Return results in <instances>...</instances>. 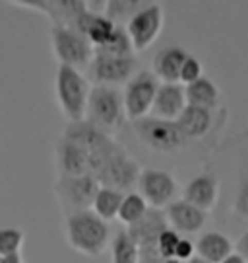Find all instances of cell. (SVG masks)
I'll return each instance as SVG.
<instances>
[{
	"mask_svg": "<svg viewBox=\"0 0 248 263\" xmlns=\"http://www.w3.org/2000/svg\"><path fill=\"white\" fill-rule=\"evenodd\" d=\"M64 236H66L68 246L74 252L95 259L109 248L111 227L91 209L76 211L72 215H66Z\"/></svg>",
	"mask_w": 248,
	"mask_h": 263,
	"instance_id": "6da1fadb",
	"label": "cell"
},
{
	"mask_svg": "<svg viewBox=\"0 0 248 263\" xmlns=\"http://www.w3.org/2000/svg\"><path fill=\"white\" fill-rule=\"evenodd\" d=\"M55 93H57L58 108L68 118V122L85 120L91 93V82L87 80V76L70 66H58L55 78Z\"/></svg>",
	"mask_w": 248,
	"mask_h": 263,
	"instance_id": "7a4b0ae2",
	"label": "cell"
},
{
	"mask_svg": "<svg viewBox=\"0 0 248 263\" xmlns=\"http://www.w3.org/2000/svg\"><path fill=\"white\" fill-rule=\"evenodd\" d=\"M124 118H126V112H124L122 91L109 85H93L90 101H87L85 120L111 134L122 126Z\"/></svg>",
	"mask_w": 248,
	"mask_h": 263,
	"instance_id": "3957f363",
	"label": "cell"
},
{
	"mask_svg": "<svg viewBox=\"0 0 248 263\" xmlns=\"http://www.w3.org/2000/svg\"><path fill=\"white\" fill-rule=\"evenodd\" d=\"M141 171L144 168L140 166V163L122 145L116 143L107 155L99 173L95 174V178L99 180L103 188H111L116 190V192H122V194H128V192H134V188L138 186Z\"/></svg>",
	"mask_w": 248,
	"mask_h": 263,
	"instance_id": "277c9868",
	"label": "cell"
},
{
	"mask_svg": "<svg viewBox=\"0 0 248 263\" xmlns=\"http://www.w3.org/2000/svg\"><path fill=\"white\" fill-rule=\"evenodd\" d=\"M50 45L52 54L58 60V66H70L76 70H87L95 57V49L82 33L74 27L52 25L50 27Z\"/></svg>",
	"mask_w": 248,
	"mask_h": 263,
	"instance_id": "5b68a950",
	"label": "cell"
},
{
	"mask_svg": "<svg viewBox=\"0 0 248 263\" xmlns=\"http://www.w3.org/2000/svg\"><path fill=\"white\" fill-rule=\"evenodd\" d=\"M134 130L144 145H148L151 151H157V153L181 151L188 141L176 122L161 120V118H153V116L134 122Z\"/></svg>",
	"mask_w": 248,
	"mask_h": 263,
	"instance_id": "8992f818",
	"label": "cell"
},
{
	"mask_svg": "<svg viewBox=\"0 0 248 263\" xmlns=\"http://www.w3.org/2000/svg\"><path fill=\"white\" fill-rule=\"evenodd\" d=\"M159 85H161V82L155 78L151 70H140L124 85V112H126L128 120L138 122L141 118H148V115H151V107H153Z\"/></svg>",
	"mask_w": 248,
	"mask_h": 263,
	"instance_id": "52a82bcc",
	"label": "cell"
},
{
	"mask_svg": "<svg viewBox=\"0 0 248 263\" xmlns=\"http://www.w3.org/2000/svg\"><path fill=\"white\" fill-rule=\"evenodd\" d=\"M87 72V80L95 85H126L138 74V58L134 57H113V54H101L95 52Z\"/></svg>",
	"mask_w": 248,
	"mask_h": 263,
	"instance_id": "ba28073f",
	"label": "cell"
},
{
	"mask_svg": "<svg viewBox=\"0 0 248 263\" xmlns=\"http://www.w3.org/2000/svg\"><path fill=\"white\" fill-rule=\"evenodd\" d=\"M101 184L93 174L85 176H58L55 184L60 207L66 211V215H72L76 211L91 209L93 199L99 192Z\"/></svg>",
	"mask_w": 248,
	"mask_h": 263,
	"instance_id": "9c48e42d",
	"label": "cell"
},
{
	"mask_svg": "<svg viewBox=\"0 0 248 263\" xmlns=\"http://www.w3.org/2000/svg\"><path fill=\"white\" fill-rule=\"evenodd\" d=\"M163 24H165L163 6L155 4V2L153 4H144V8L124 25V29L130 37V43H132L134 52L148 50L159 37Z\"/></svg>",
	"mask_w": 248,
	"mask_h": 263,
	"instance_id": "30bf717a",
	"label": "cell"
},
{
	"mask_svg": "<svg viewBox=\"0 0 248 263\" xmlns=\"http://www.w3.org/2000/svg\"><path fill=\"white\" fill-rule=\"evenodd\" d=\"M138 194H140L149 207L153 209H165L174 201V196L179 192V184L174 176L167 171L159 168H144L138 180Z\"/></svg>",
	"mask_w": 248,
	"mask_h": 263,
	"instance_id": "8fae6325",
	"label": "cell"
},
{
	"mask_svg": "<svg viewBox=\"0 0 248 263\" xmlns=\"http://www.w3.org/2000/svg\"><path fill=\"white\" fill-rule=\"evenodd\" d=\"M16 6L33 10L47 16L52 25L72 27L74 22L87 10L85 0H16Z\"/></svg>",
	"mask_w": 248,
	"mask_h": 263,
	"instance_id": "7c38bea8",
	"label": "cell"
},
{
	"mask_svg": "<svg viewBox=\"0 0 248 263\" xmlns=\"http://www.w3.org/2000/svg\"><path fill=\"white\" fill-rule=\"evenodd\" d=\"M62 138L76 143L78 147H82L83 151H87L90 155L107 149L109 145L115 141L107 132H103L101 128H97V126L91 124L90 120L68 122L64 132H62Z\"/></svg>",
	"mask_w": 248,
	"mask_h": 263,
	"instance_id": "4fadbf2b",
	"label": "cell"
},
{
	"mask_svg": "<svg viewBox=\"0 0 248 263\" xmlns=\"http://www.w3.org/2000/svg\"><path fill=\"white\" fill-rule=\"evenodd\" d=\"M55 164L58 176H85L91 174L90 153L72 141L60 138L55 147Z\"/></svg>",
	"mask_w": 248,
	"mask_h": 263,
	"instance_id": "5bb4252c",
	"label": "cell"
},
{
	"mask_svg": "<svg viewBox=\"0 0 248 263\" xmlns=\"http://www.w3.org/2000/svg\"><path fill=\"white\" fill-rule=\"evenodd\" d=\"M186 87L182 83H161L151 107V116L161 120L176 122V118L186 108Z\"/></svg>",
	"mask_w": 248,
	"mask_h": 263,
	"instance_id": "9a60e30c",
	"label": "cell"
},
{
	"mask_svg": "<svg viewBox=\"0 0 248 263\" xmlns=\"http://www.w3.org/2000/svg\"><path fill=\"white\" fill-rule=\"evenodd\" d=\"M163 211H165V217L169 221V227H173V230H176L179 234L181 232L194 234V232L202 230V227L207 221V213H204L202 209L194 207L184 199H174Z\"/></svg>",
	"mask_w": 248,
	"mask_h": 263,
	"instance_id": "2e32d148",
	"label": "cell"
},
{
	"mask_svg": "<svg viewBox=\"0 0 248 263\" xmlns=\"http://www.w3.org/2000/svg\"><path fill=\"white\" fill-rule=\"evenodd\" d=\"M167 229H171V227H169V221L165 217V211L149 207L148 213L144 215V219L132 227H128L126 230L132 236L134 242L138 244V248L146 250V248H157V238Z\"/></svg>",
	"mask_w": 248,
	"mask_h": 263,
	"instance_id": "e0dca14e",
	"label": "cell"
},
{
	"mask_svg": "<svg viewBox=\"0 0 248 263\" xmlns=\"http://www.w3.org/2000/svg\"><path fill=\"white\" fill-rule=\"evenodd\" d=\"M219 197V180L214 174H198L182 190V199L202 209L204 213L211 211Z\"/></svg>",
	"mask_w": 248,
	"mask_h": 263,
	"instance_id": "ac0fdd59",
	"label": "cell"
},
{
	"mask_svg": "<svg viewBox=\"0 0 248 263\" xmlns=\"http://www.w3.org/2000/svg\"><path fill=\"white\" fill-rule=\"evenodd\" d=\"M74 27L78 33H82L83 37L93 45V49H99L103 45L111 41V37L115 35L116 27L105 14H93V12H83L82 16L74 22Z\"/></svg>",
	"mask_w": 248,
	"mask_h": 263,
	"instance_id": "d6986e66",
	"label": "cell"
},
{
	"mask_svg": "<svg viewBox=\"0 0 248 263\" xmlns=\"http://www.w3.org/2000/svg\"><path fill=\"white\" fill-rule=\"evenodd\" d=\"M188 52L182 47H165L153 58V74L161 83H181V70Z\"/></svg>",
	"mask_w": 248,
	"mask_h": 263,
	"instance_id": "ffe728a7",
	"label": "cell"
},
{
	"mask_svg": "<svg viewBox=\"0 0 248 263\" xmlns=\"http://www.w3.org/2000/svg\"><path fill=\"white\" fill-rule=\"evenodd\" d=\"M176 124L186 136V140H198L204 138L214 126V110L196 105H186L182 115L176 118Z\"/></svg>",
	"mask_w": 248,
	"mask_h": 263,
	"instance_id": "44dd1931",
	"label": "cell"
},
{
	"mask_svg": "<svg viewBox=\"0 0 248 263\" xmlns=\"http://www.w3.org/2000/svg\"><path fill=\"white\" fill-rule=\"evenodd\" d=\"M233 248H235L233 240L217 230L204 232L196 240V255L209 263H221L225 257H229L235 252Z\"/></svg>",
	"mask_w": 248,
	"mask_h": 263,
	"instance_id": "7402d4cb",
	"label": "cell"
},
{
	"mask_svg": "<svg viewBox=\"0 0 248 263\" xmlns=\"http://www.w3.org/2000/svg\"><path fill=\"white\" fill-rule=\"evenodd\" d=\"M186 87V101L188 105H196V107H204L214 110L219 105V87L215 85L209 78H202L198 82L184 85Z\"/></svg>",
	"mask_w": 248,
	"mask_h": 263,
	"instance_id": "603a6c76",
	"label": "cell"
},
{
	"mask_svg": "<svg viewBox=\"0 0 248 263\" xmlns=\"http://www.w3.org/2000/svg\"><path fill=\"white\" fill-rule=\"evenodd\" d=\"M124 199L122 192H116V190L111 188H103L101 186L97 196L93 199V205H91V211L101 217L103 221H113L118 217V209H120V203Z\"/></svg>",
	"mask_w": 248,
	"mask_h": 263,
	"instance_id": "cb8c5ba5",
	"label": "cell"
},
{
	"mask_svg": "<svg viewBox=\"0 0 248 263\" xmlns=\"http://www.w3.org/2000/svg\"><path fill=\"white\" fill-rule=\"evenodd\" d=\"M111 261L113 263H140V248L128 234V230H118L111 242Z\"/></svg>",
	"mask_w": 248,
	"mask_h": 263,
	"instance_id": "d4e9b609",
	"label": "cell"
},
{
	"mask_svg": "<svg viewBox=\"0 0 248 263\" xmlns=\"http://www.w3.org/2000/svg\"><path fill=\"white\" fill-rule=\"evenodd\" d=\"M148 201L138 194V192H128L124 194V199L118 209V221L124 222L126 227H132L136 222H140L144 219V215L148 213Z\"/></svg>",
	"mask_w": 248,
	"mask_h": 263,
	"instance_id": "484cf974",
	"label": "cell"
},
{
	"mask_svg": "<svg viewBox=\"0 0 248 263\" xmlns=\"http://www.w3.org/2000/svg\"><path fill=\"white\" fill-rule=\"evenodd\" d=\"M141 8H144V2H138V0H109L105 16L115 25L124 27L122 24H128Z\"/></svg>",
	"mask_w": 248,
	"mask_h": 263,
	"instance_id": "4316f807",
	"label": "cell"
},
{
	"mask_svg": "<svg viewBox=\"0 0 248 263\" xmlns=\"http://www.w3.org/2000/svg\"><path fill=\"white\" fill-rule=\"evenodd\" d=\"M25 232L16 227H4L0 229V257H10V255H20L24 246Z\"/></svg>",
	"mask_w": 248,
	"mask_h": 263,
	"instance_id": "83f0119b",
	"label": "cell"
},
{
	"mask_svg": "<svg viewBox=\"0 0 248 263\" xmlns=\"http://www.w3.org/2000/svg\"><path fill=\"white\" fill-rule=\"evenodd\" d=\"M95 52H101V54H113V57H132L134 49L132 43H130V37L124 27H116L115 35L111 37V41L107 45H103L99 49H95Z\"/></svg>",
	"mask_w": 248,
	"mask_h": 263,
	"instance_id": "f1b7e54d",
	"label": "cell"
},
{
	"mask_svg": "<svg viewBox=\"0 0 248 263\" xmlns=\"http://www.w3.org/2000/svg\"><path fill=\"white\" fill-rule=\"evenodd\" d=\"M204 78V66L196 57L188 54V58L184 60L181 70V83L182 85H190V83L198 82Z\"/></svg>",
	"mask_w": 248,
	"mask_h": 263,
	"instance_id": "f546056e",
	"label": "cell"
},
{
	"mask_svg": "<svg viewBox=\"0 0 248 263\" xmlns=\"http://www.w3.org/2000/svg\"><path fill=\"white\" fill-rule=\"evenodd\" d=\"M181 240V234L173 229H167L161 232V236L157 238V250L161 257L167 259V257H174V250H176V244Z\"/></svg>",
	"mask_w": 248,
	"mask_h": 263,
	"instance_id": "4dcf8cb0",
	"label": "cell"
},
{
	"mask_svg": "<svg viewBox=\"0 0 248 263\" xmlns=\"http://www.w3.org/2000/svg\"><path fill=\"white\" fill-rule=\"evenodd\" d=\"M235 213L240 215V217H244L248 219V180H244L240 184L239 192H237V197H235Z\"/></svg>",
	"mask_w": 248,
	"mask_h": 263,
	"instance_id": "1f68e13d",
	"label": "cell"
},
{
	"mask_svg": "<svg viewBox=\"0 0 248 263\" xmlns=\"http://www.w3.org/2000/svg\"><path fill=\"white\" fill-rule=\"evenodd\" d=\"M194 255H196V242H192V240L182 238L181 236L179 244H176V250H174V257L186 263V261H190Z\"/></svg>",
	"mask_w": 248,
	"mask_h": 263,
	"instance_id": "d6a6232c",
	"label": "cell"
},
{
	"mask_svg": "<svg viewBox=\"0 0 248 263\" xmlns=\"http://www.w3.org/2000/svg\"><path fill=\"white\" fill-rule=\"evenodd\" d=\"M235 248H237V254H240L248 261V229L240 234V238L237 240Z\"/></svg>",
	"mask_w": 248,
	"mask_h": 263,
	"instance_id": "836d02e7",
	"label": "cell"
},
{
	"mask_svg": "<svg viewBox=\"0 0 248 263\" xmlns=\"http://www.w3.org/2000/svg\"><path fill=\"white\" fill-rule=\"evenodd\" d=\"M221 263H248V261H246V259H244V257H242L240 254H237V252H233V254L229 255V257H225V259H223Z\"/></svg>",
	"mask_w": 248,
	"mask_h": 263,
	"instance_id": "e575fe53",
	"label": "cell"
},
{
	"mask_svg": "<svg viewBox=\"0 0 248 263\" xmlns=\"http://www.w3.org/2000/svg\"><path fill=\"white\" fill-rule=\"evenodd\" d=\"M2 263H24V259H22V254L10 255V257H2Z\"/></svg>",
	"mask_w": 248,
	"mask_h": 263,
	"instance_id": "d590c367",
	"label": "cell"
},
{
	"mask_svg": "<svg viewBox=\"0 0 248 263\" xmlns=\"http://www.w3.org/2000/svg\"><path fill=\"white\" fill-rule=\"evenodd\" d=\"M186 263H209V261H206V259H202V257H198V255H194L190 261H186Z\"/></svg>",
	"mask_w": 248,
	"mask_h": 263,
	"instance_id": "8d00e7d4",
	"label": "cell"
},
{
	"mask_svg": "<svg viewBox=\"0 0 248 263\" xmlns=\"http://www.w3.org/2000/svg\"><path fill=\"white\" fill-rule=\"evenodd\" d=\"M161 263H184V261H181V259H176V257H167V259H163Z\"/></svg>",
	"mask_w": 248,
	"mask_h": 263,
	"instance_id": "74e56055",
	"label": "cell"
},
{
	"mask_svg": "<svg viewBox=\"0 0 248 263\" xmlns=\"http://www.w3.org/2000/svg\"><path fill=\"white\" fill-rule=\"evenodd\" d=\"M0 263H2V257H0Z\"/></svg>",
	"mask_w": 248,
	"mask_h": 263,
	"instance_id": "f35d334b",
	"label": "cell"
}]
</instances>
